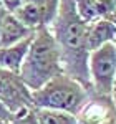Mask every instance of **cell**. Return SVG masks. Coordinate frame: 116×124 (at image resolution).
Listing matches in <instances>:
<instances>
[{
  "mask_svg": "<svg viewBox=\"0 0 116 124\" xmlns=\"http://www.w3.org/2000/svg\"><path fill=\"white\" fill-rule=\"evenodd\" d=\"M86 25L88 23L76 12L73 0H60L57 15L50 23V30L60 50L63 73L75 78L90 91L91 89L88 76L90 50L86 45Z\"/></svg>",
  "mask_w": 116,
  "mask_h": 124,
  "instance_id": "cell-1",
  "label": "cell"
},
{
  "mask_svg": "<svg viewBox=\"0 0 116 124\" xmlns=\"http://www.w3.org/2000/svg\"><path fill=\"white\" fill-rule=\"evenodd\" d=\"M60 73H63V68L55 37L50 27H40L33 33L18 76L30 91H35Z\"/></svg>",
  "mask_w": 116,
  "mask_h": 124,
  "instance_id": "cell-2",
  "label": "cell"
},
{
  "mask_svg": "<svg viewBox=\"0 0 116 124\" xmlns=\"http://www.w3.org/2000/svg\"><path fill=\"white\" fill-rule=\"evenodd\" d=\"M32 104L33 108L57 109L78 116L88 104V89L66 73H60L41 88L32 91Z\"/></svg>",
  "mask_w": 116,
  "mask_h": 124,
  "instance_id": "cell-3",
  "label": "cell"
},
{
  "mask_svg": "<svg viewBox=\"0 0 116 124\" xmlns=\"http://www.w3.org/2000/svg\"><path fill=\"white\" fill-rule=\"evenodd\" d=\"M88 76L90 86L98 96L111 99L113 85L116 78V46L106 43L103 46L90 51L88 56Z\"/></svg>",
  "mask_w": 116,
  "mask_h": 124,
  "instance_id": "cell-4",
  "label": "cell"
},
{
  "mask_svg": "<svg viewBox=\"0 0 116 124\" xmlns=\"http://www.w3.org/2000/svg\"><path fill=\"white\" fill-rule=\"evenodd\" d=\"M0 103L13 114L25 108H33L32 91L25 86L18 73L0 70Z\"/></svg>",
  "mask_w": 116,
  "mask_h": 124,
  "instance_id": "cell-5",
  "label": "cell"
},
{
  "mask_svg": "<svg viewBox=\"0 0 116 124\" xmlns=\"http://www.w3.org/2000/svg\"><path fill=\"white\" fill-rule=\"evenodd\" d=\"M116 38V22L113 18H96L86 25V45L93 51Z\"/></svg>",
  "mask_w": 116,
  "mask_h": 124,
  "instance_id": "cell-6",
  "label": "cell"
},
{
  "mask_svg": "<svg viewBox=\"0 0 116 124\" xmlns=\"http://www.w3.org/2000/svg\"><path fill=\"white\" fill-rule=\"evenodd\" d=\"M32 38H33V35L18 43H13L8 46H0V70H5L10 73H18L20 66L27 56Z\"/></svg>",
  "mask_w": 116,
  "mask_h": 124,
  "instance_id": "cell-7",
  "label": "cell"
},
{
  "mask_svg": "<svg viewBox=\"0 0 116 124\" xmlns=\"http://www.w3.org/2000/svg\"><path fill=\"white\" fill-rule=\"evenodd\" d=\"M33 33H35V30H30L13 13L7 12L2 20V28H0V46H8L13 43H18L22 40L32 37Z\"/></svg>",
  "mask_w": 116,
  "mask_h": 124,
  "instance_id": "cell-8",
  "label": "cell"
},
{
  "mask_svg": "<svg viewBox=\"0 0 116 124\" xmlns=\"http://www.w3.org/2000/svg\"><path fill=\"white\" fill-rule=\"evenodd\" d=\"M35 116L38 124H80L76 116L65 111H57V109L35 108Z\"/></svg>",
  "mask_w": 116,
  "mask_h": 124,
  "instance_id": "cell-9",
  "label": "cell"
},
{
  "mask_svg": "<svg viewBox=\"0 0 116 124\" xmlns=\"http://www.w3.org/2000/svg\"><path fill=\"white\" fill-rule=\"evenodd\" d=\"M23 3H25V0H2V8L5 12H8V13H13Z\"/></svg>",
  "mask_w": 116,
  "mask_h": 124,
  "instance_id": "cell-10",
  "label": "cell"
},
{
  "mask_svg": "<svg viewBox=\"0 0 116 124\" xmlns=\"http://www.w3.org/2000/svg\"><path fill=\"white\" fill-rule=\"evenodd\" d=\"M12 117H13V113H10L8 109L0 103V119H3V121L10 123V119H12Z\"/></svg>",
  "mask_w": 116,
  "mask_h": 124,
  "instance_id": "cell-11",
  "label": "cell"
},
{
  "mask_svg": "<svg viewBox=\"0 0 116 124\" xmlns=\"http://www.w3.org/2000/svg\"><path fill=\"white\" fill-rule=\"evenodd\" d=\"M113 43H115V46H116V38H115ZM111 99H115V101H116V78H115V85H113V94H111Z\"/></svg>",
  "mask_w": 116,
  "mask_h": 124,
  "instance_id": "cell-12",
  "label": "cell"
},
{
  "mask_svg": "<svg viewBox=\"0 0 116 124\" xmlns=\"http://www.w3.org/2000/svg\"><path fill=\"white\" fill-rule=\"evenodd\" d=\"M5 13H7V12L0 7V28H2V20H3V17H5Z\"/></svg>",
  "mask_w": 116,
  "mask_h": 124,
  "instance_id": "cell-13",
  "label": "cell"
},
{
  "mask_svg": "<svg viewBox=\"0 0 116 124\" xmlns=\"http://www.w3.org/2000/svg\"><path fill=\"white\" fill-rule=\"evenodd\" d=\"M0 124H8L7 121H3V119H0Z\"/></svg>",
  "mask_w": 116,
  "mask_h": 124,
  "instance_id": "cell-14",
  "label": "cell"
},
{
  "mask_svg": "<svg viewBox=\"0 0 116 124\" xmlns=\"http://www.w3.org/2000/svg\"><path fill=\"white\" fill-rule=\"evenodd\" d=\"M0 7H2V0H0Z\"/></svg>",
  "mask_w": 116,
  "mask_h": 124,
  "instance_id": "cell-15",
  "label": "cell"
}]
</instances>
